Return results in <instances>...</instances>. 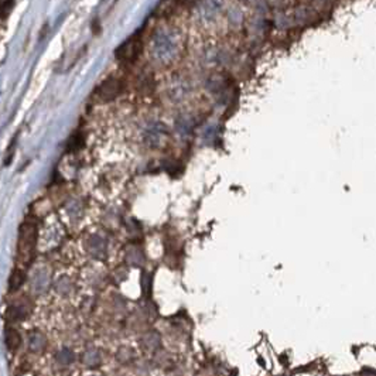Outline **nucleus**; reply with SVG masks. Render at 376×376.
Wrapping results in <instances>:
<instances>
[{
    "mask_svg": "<svg viewBox=\"0 0 376 376\" xmlns=\"http://www.w3.org/2000/svg\"><path fill=\"white\" fill-rule=\"evenodd\" d=\"M181 49V36L177 30L160 29L150 41V52L158 64H170L177 58Z\"/></svg>",
    "mask_w": 376,
    "mask_h": 376,
    "instance_id": "obj_1",
    "label": "nucleus"
},
{
    "mask_svg": "<svg viewBox=\"0 0 376 376\" xmlns=\"http://www.w3.org/2000/svg\"><path fill=\"white\" fill-rule=\"evenodd\" d=\"M37 240V228L33 222H24L20 227L19 243H17V262L27 266L34 257V247Z\"/></svg>",
    "mask_w": 376,
    "mask_h": 376,
    "instance_id": "obj_2",
    "label": "nucleus"
},
{
    "mask_svg": "<svg viewBox=\"0 0 376 376\" xmlns=\"http://www.w3.org/2000/svg\"><path fill=\"white\" fill-rule=\"evenodd\" d=\"M141 51H143V40L140 37V34H136L119 46L115 52V57L120 64H133L139 59Z\"/></svg>",
    "mask_w": 376,
    "mask_h": 376,
    "instance_id": "obj_3",
    "label": "nucleus"
},
{
    "mask_svg": "<svg viewBox=\"0 0 376 376\" xmlns=\"http://www.w3.org/2000/svg\"><path fill=\"white\" fill-rule=\"evenodd\" d=\"M224 9V0H201L198 6V21L207 24L212 23L221 16Z\"/></svg>",
    "mask_w": 376,
    "mask_h": 376,
    "instance_id": "obj_4",
    "label": "nucleus"
},
{
    "mask_svg": "<svg viewBox=\"0 0 376 376\" xmlns=\"http://www.w3.org/2000/svg\"><path fill=\"white\" fill-rule=\"evenodd\" d=\"M122 89H123L122 81L119 78H115V77H110L99 85L95 95L100 102H109V100H113L116 98L122 92Z\"/></svg>",
    "mask_w": 376,
    "mask_h": 376,
    "instance_id": "obj_5",
    "label": "nucleus"
},
{
    "mask_svg": "<svg viewBox=\"0 0 376 376\" xmlns=\"http://www.w3.org/2000/svg\"><path fill=\"white\" fill-rule=\"evenodd\" d=\"M49 284V276L44 272V270H39L34 277H33V282H31V288L36 291V293H43L44 290H47V287Z\"/></svg>",
    "mask_w": 376,
    "mask_h": 376,
    "instance_id": "obj_6",
    "label": "nucleus"
},
{
    "mask_svg": "<svg viewBox=\"0 0 376 376\" xmlns=\"http://www.w3.org/2000/svg\"><path fill=\"white\" fill-rule=\"evenodd\" d=\"M88 250L94 256H100V253H105L106 250V242L100 236H91L88 239Z\"/></svg>",
    "mask_w": 376,
    "mask_h": 376,
    "instance_id": "obj_7",
    "label": "nucleus"
},
{
    "mask_svg": "<svg viewBox=\"0 0 376 376\" xmlns=\"http://www.w3.org/2000/svg\"><path fill=\"white\" fill-rule=\"evenodd\" d=\"M4 342H6V346L9 351H16L21 345V336L16 329L7 328L4 332Z\"/></svg>",
    "mask_w": 376,
    "mask_h": 376,
    "instance_id": "obj_8",
    "label": "nucleus"
},
{
    "mask_svg": "<svg viewBox=\"0 0 376 376\" xmlns=\"http://www.w3.org/2000/svg\"><path fill=\"white\" fill-rule=\"evenodd\" d=\"M44 345H46V338L43 336V334H40V332H33V334H30L29 346L31 351L39 352V351H41V349L44 348Z\"/></svg>",
    "mask_w": 376,
    "mask_h": 376,
    "instance_id": "obj_9",
    "label": "nucleus"
},
{
    "mask_svg": "<svg viewBox=\"0 0 376 376\" xmlns=\"http://www.w3.org/2000/svg\"><path fill=\"white\" fill-rule=\"evenodd\" d=\"M29 314V311H27V308L24 306H13L9 307V310H7V318H9L10 321H19V320H23V318H26Z\"/></svg>",
    "mask_w": 376,
    "mask_h": 376,
    "instance_id": "obj_10",
    "label": "nucleus"
},
{
    "mask_svg": "<svg viewBox=\"0 0 376 376\" xmlns=\"http://www.w3.org/2000/svg\"><path fill=\"white\" fill-rule=\"evenodd\" d=\"M24 272L21 270V269H16L14 272H13V275L10 276L9 280V290L10 291H14V290H17L21 284H23V282H24Z\"/></svg>",
    "mask_w": 376,
    "mask_h": 376,
    "instance_id": "obj_11",
    "label": "nucleus"
},
{
    "mask_svg": "<svg viewBox=\"0 0 376 376\" xmlns=\"http://www.w3.org/2000/svg\"><path fill=\"white\" fill-rule=\"evenodd\" d=\"M55 361H57V362H58V365H61V366L69 365V364L74 361V354H72L69 349L64 348V349H61L58 354L55 355Z\"/></svg>",
    "mask_w": 376,
    "mask_h": 376,
    "instance_id": "obj_12",
    "label": "nucleus"
},
{
    "mask_svg": "<svg viewBox=\"0 0 376 376\" xmlns=\"http://www.w3.org/2000/svg\"><path fill=\"white\" fill-rule=\"evenodd\" d=\"M99 361H100V356L95 351H88L84 355V362L87 364V366H96L99 364Z\"/></svg>",
    "mask_w": 376,
    "mask_h": 376,
    "instance_id": "obj_13",
    "label": "nucleus"
},
{
    "mask_svg": "<svg viewBox=\"0 0 376 376\" xmlns=\"http://www.w3.org/2000/svg\"><path fill=\"white\" fill-rule=\"evenodd\" d=\"M1 16L4 17L6 16V13L10 11V7H11V0H1Z\"/></svg>",
    "mask_w": 376,
    "mask_h": 376,
    "instance_id": "obj_14",
    "label": "nucleus"
},
{
    "mask_svg": "<svg viewBox=\"0 0 376 376\" xmlns=\"http://www.w3.org/2000/svg\"><path fill=\"white\" fill-rule=\"evenodd\" d=\"M181 3H184V4H189V3H194V1H197V0H180Z\"/></svg>",
    "mask_w": 376,
    "mask_h": 376,
    "instance_id": "obj_15",
    "label": "nucleus"
},
{
    "mask_svg": "<svg viewBox=\"0 0 376 376\" xmlns=\"http://www.w3.org/2000/svg\"><path fill=\"white\" fill-rule=\"evenodd\" d=\"M243 1H250V0H243Z\"/></svg>",
    "mask_w": 376,
    "mask_h": 376,
    "instance_id": "obj_16",
    "label": "nucleus"
}]
</instances>
